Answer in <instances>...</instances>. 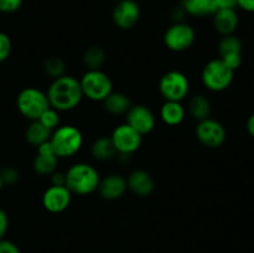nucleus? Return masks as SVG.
I'll return each mask as SVG.
<instances>
[{"label": "nucleus", "instance_id": "obj_1", "mask_svg": "<svg viewBox=\"0 0 254 253\" xmlns=\"http://www.w3.org/2000/svg\"><path fill=\"white\" fill-rule=\"evenodd\" d=\"M46 96L50 107L59 112H68L77 108L83 98L79 79L67 73L52 79Z\"/></svg>", "mask_w": 254, "mask_h": 253}, {"label": "nucleus", "instance_id": "obj_2", "mask_svg": "<svg viewBox=\"0 0 254 253\" xmlns=\"http://www.w3.org/2000/svg\"><path fill=\"white\" fill-rule=\"evenodd\" d=\"M66 175V188L76 195L84 196L96 192L101 175L93 165L88 163H74L69 166Z\"/></svg>", "mask_w": 254, "mask_h": 253}, {"label": "nucleus", "instance_id": "obj_3", "mask_svg": "<svg viewBox=\"0 0 254 253\" xmlns=\"http://www.w3.org/2000/svg\"><path fill=\"white\" fill-rule=\"evenodd\" d=\"M50 143L57 158H71L81 150L83 145V135L77 126L72 124H64L52 131Z\"/></svg>", "mask_w": 254, "mask_h": 253}, {"label": "nucleus", "instance_id": "obj_4", "mask_svg": "<svg viewBox=\"0 0 254 253\" xmlns=\"http://www.w3.org/2000/svg\"><path fill=\"white\" fill-rule=\"evenodd\" d=\"M79 84L83 97L93 102H103L113 92V82L103 69H87Z\"/></svg>", "mask_w": 254, "mask_h": 253}, {"label": "nucleus", "instance_id": "obj_5", "mask_svg": "<svg viewBox=\"0 0 254 253\" xmlns=\"http://www.w3.org/2000/svg\"><path fill=\"white\" fill-rule=\"evenodd\" d=\"M16 107L22 117L31 121H37L41 114L50 107L45 92L36 87H26L21 89L16 97Z\"/></svg>", "mask_w": 254, "mask_h": 253}, {"label": "nucleus", "instance_id": "obj_6", "mask_svg": "<svg viewBox=\"0 0 254 253\" xmlns=\"http://www.w3.org/2000/svg\"><path fill=\"white\" fill-rule=\"evenodd\" d=\"M235 71L230 68L221 59H213L203 66L201 81L211 92H222L231 86Z\"/></svg>", "mask_w": 254, "mask_h": 253}, {"label": "nucleus", "instance_id": "obj_7", "mask_svg": "<svg viewBox=\"0 0 254 253\" xmlns=\"http://www.w3.org/2000/svg\"><path fill=\"white\" fill-rule=\"evenodd\" d=\"M159 92L165 101L183 102L190 92V81L184 72L171 69L161 76Z\"/></svg>", "mask_w": 254, "mask_h": 253}, {"label": "nucleus", "instance_id": "obj_8", "mask_svg": "<svg viewBox=\"0 0 254 253\" xmlns=\"http://www.w3.org/2000/svg\"><path fill=\"white\" fill-rule=\"evenodd\" d=\"M196 40V32L190 24L184 21L174 22L164 34V45L173 52L188 51Z\"/></svg>", "mask_w": 254, "mask_h": 253}, {"label": "nucleus", "instance_id": "obj_9", "mask_svg": "<svg viewBox=\"0 0 254 253\" xmlns=\"http://www.w3.org/2000/svg\"><path fill=\"white\" fill-rule=\"evenodd\" d=\"M196 138L203 146L210 149L220 148L226 141V129L221 122L213 118H206L200 121L195 129Z\"/></svg>", "mask_w": 254, "mask_h": 253}, {"label": "nucleus", "instance_id": "obj_10", "mask_svg": "<svg viewBox=\"0 0 254 253\" xmlns=\"http://www.w3.org/2000/svg\"><path fill=\"white\" fill-rule=\"evenodd\" d=\"M111 139L113 141L117 154H126V155L131 156L140 148L143 135H140L127 123H123L113 129Z\"/></svg>", "mask_w": 254, "mask_h": 253}, {"label": "nucleus", "instance_id": "obj_11", "mask_svg": "<svg viewBox=\"0 0 254 253\" xmlns=\"http://www.w3.org/2000/svg\"><path fill=\"white\" fill-rule=\"evenodd\" d=\"M126 123L140 135H146L155 128V114L144 104H131L126 113Z\"/></svg>", "mask_w": 254, "mask_h": 253}, {"label": "nucleus", "instance_id": "obj_12", "mask_svg": "<svg viewBox=\"0 0 254 253\" xmlns=\"http://www.w3.org/2000/svg\"><path fill=\"white\" fill-rule=\"evenodd\" d=\"M140 14V6L135 0H121L114 6L112 20L119 29L129 30L138 24Z\"/></svg>", "mask_w": 254, "mask_h": 253}, {"label": "nucleus", "instance_id": "obj_13", "mask_svg": "<svg viewBox=\"0 0 254 253\" xmlns=\"http://www.w3.org/2000/svg\"><path fill=\"white\" fill-rule=\"evenodd\" d=\"M73 193L66 186L51 185L42 195V206L51 213H61L71 205Z\"/></svg>", "mask_w": 254, "mask_h": 253}, {"label": "nucleus", "instance_id": "obj_14", "mask_svg": "<svg viewBox=\"0 0 254 253\" xmlns=\"http://www.w3.org/2000/svg\"><path fill=\"white\" fill-rule=\"evenodd\" d=\"M128 190L127 186V179L121 174H108L104 178H101L97 191L103 200L116 201L124 196L126 191Z\"/></svg>", "mask_w": 254, "mask_h": 253}, {"label": "nucleus", "instance_id": "obj_15", "mask_svg": "<svg viewBox=\"0 0 254 253\" xmlns=\"http://www.w3.org/2000/svg\"><path fill=\"white\" fill-rule=\"evenodd\" d=\"M127 186L130 192L139 197H148L155 189V181L150 173L143 169H135L127 178Z\"/></svg>", "mask_w": 254, "mask_h": 253}, {"label": "nucleus", "instance_id": "obj_16", "mask_svg": "<svg viewBox=\"0 0 254 253\" xmlns=\"http://www.w3.org/2000/svg\"><path fill=\"white\" fill-rule=\"evenodd\" d=\"M213 17V27L222 36L232 35L238 27V15L235 9H217Z\"/></svg>", "mask_w": 254, "mask_h": 253}, {"label": "nucleus", "instance_id": "obj_17", "mask_svg": "<svg viewBox=\"0 0 254 253\" xmlns=\"http://www.w3.org/2000/svg\"><path fill=\"white\" fill-rule=\"evenodd\" d=\"M186 109L181 102L165 101L160 108V118L166 126H176L184 122Z\"/></svg>", "mask_w": 254, "mask_h": 253}, {"label": "nucleus", "instance_id": "obj_18", "mask_svg": "<svg viewBox=\"0 0 254 253\" xmlns=\"http://www.w3.org/2000/svg\"><path fill=\"white\" fill-rule=\"evenodd\" d=\"M103 108L111 116H126L131 107L129 97L123 92H112L103 102Z\"/></svg>", "mask_w": 254, "mask_h": 253}, {"label": "nucleus", "instance_id": "obj_19", "mask_svg": "<svg viewBox=\"0 0 254 253\" xmlns=\"http://www.w3.org/2000/svg\"><path fill=\"white\" fill-rule=\"evenodd\" d=\"M181 7L185 14L196 17L212 16L217 10L213 0H181Z\"/></svg>", "mask_w": 254, "mask_h": 253}, {"label": "nucleus", "instance_id": "obj_20", "mask_svg": "<svg viewBox=\"0 0 254 253\" xmlns=\"http://www.w3.org/2000/svg\"><path fill=\"white\" fill-rule=\"evenodd\" d=\"M189 114L197 122L210 118L211 116V102L205 94H193L188 102Z\"/></svg>", "mask_w": 254, "mask_h": 253}, {"label": "nucleus", "instance_id": "obj_21", "mask_svg": "<svg viewBox=\"0 0 254 253\" xmlns=\"http://www.w3.org/2000/svg\"><path fill=\"white\" fill-rule=\"evenodd\" d=\"M91 154L96 160L109 161L117 156V150L111 136H99L92 143Z\"/></svg>", "mask_w": 254, "mask_h": 253}, {"label": "nucleus", "instance_id": "obj_22", "mask_svg": "<svg viewBox=\"0 0 254 253\" xmlns=\"http://www.w3.org/2000/svg\"><path fill=\"white\" fill-rule=\"evenodd\" d=\"M52 131L47 129L40 121H31L25 130V139L32 146H39L51 138Z\"/></svg>", "mask_w": 254, "mask_h": 253}, {"label": "nucleus", "instance_id": "obj_23", "mask_svg": "<svg viewBox=\"0 0 254 253\" xmlns=\"http://www.w3.org/2000/svg\"><path fill=\"white\" fill-rule=\"evenodd\" d=\"M82 60L87 69H102V67L106 63L107 54L102 46L92 45L84 50Z\"/></svg>", "mask_w": 254, "mask_h": 253}, {"label": "nucleus", "instance_id": "obj_24", "mask_svg": "<svg viewBox=\"0 0 254 253\" xmlns=\"http://www.w3.org/2000/svg\"><path fill=\"white\" fill-rule=\"evenodd\" d=\"M57 164H59V158L56 155H42L36 153V156L32 161V168L39 175L47 176L57 170Z\"/></svg>", "mask_w": 254, "mask_h": 253}, {"label": "nucleus", "instance_id": "obj_25", "mask_svg": "<svg viewBox=\"0 0 254 253\" xmlns=\"http://www.w3.org/2000/svg\"><path fill=\"white\" fill-rule=\"evenodd\" d=\"M44 71L50 78H59L66 74V62L60 56H50L45 60Z\"/></svg>", "mask_w": 254, "mask_h": 253}, {"label": "nucleus", "instance_id": "obj_26", "mask_svg": "<svg viewBox=\"0 0 254 253\" xmlns=\"http://www.w3.org/2000/svg\"><path fill=\"white\" fill-rule=\"evenodd\" d=\"M220 56L230 54H242V41L235 34L226 35L218 42Z\"/></svg>", "mask_w": 254, "mask_h": 253}, {"label": "nucleus", "instance_id": "obj_27", "mask_svg": "<svg viewBox=\"0 0 254 253\" xmlns=\"http://www.w3.org/2000/svg\"><path fill=\"white\" fill-rule=\"evenodd\" d=\"M37 121L41 122V123L44 124L47 129H50L51 131H54L57 126H61V124H60L61 123L60 112L56 111L55 108H52V107H49V108H47L46 111L41 114V117H40Z\"/></svg>", "mask_w": 254, "mask_h": 253}, {"label": "nucleus", "instance_id": "obj_28", "mask_svg": "<svg viewBox=\"0 0 254 253\" xmlns=\"http://www.w3.org/2000/svg\"><path fill=\"white\" fill-rule=\"evenodd\" d=\"M0 175H1L4 185H9V186L15 185L20 179L19 170H17L16 168H14V166H6V168H4L1 171H0Z\"/></svg>", "mask_w": 254, "mask_h": 253}, {"label": "nucleus", "instance_id": "obj_29", "mask_svg": "<svg viewBox=\"0 0 254 253\" xmlns=\"http://www.w3.org/2000/svg\"><path fill=\"white\" fill-rule=\"evenodd\" d=\"M11 50L12 44L9 35L0 31V63L9 59L10 54H11Z\"/></svg>", "mask_w": 254, "mask_h": 253}, {"label": "nucleus", "instance_id": "obj_30", "mask_svg": "<svg viewBox=\"0 0 254 253\" xmlns=\"http://www.w3.org/2000/svg\"><path fill=\"white\" fill-rule=\"evenodd\" d=\"M22 0H0V12L12 14L21 7Z\"/></svg>", "mask_w": 254, "mask_h": 253}, {"label": "nucleus", "instance_id": "obj_31", "mask_svg": "<svg viewBox=\"0 0 254 253\" xmlns=\"http://www.w3.org/2000/svg\"><path fill=\"white\" fill-rule=\"evenodd\" d=\"M221 60L230 67L232 71H236L241 67L242 64V55L241 54H230V55H225V56H221Z\"/></svg>", "mask_w": 254, "mask_h": 253}, {"label": "nucleus", "instance_id": "obj_32", "mask_svg": "<svg viewBox=\"0 0 254 253\" xmlns=\"http://www.w3.org/2000/svg\"><path fill=\"white\" fill-rule=\"evenodd\" d=\"M0 253H21L16 243L9 240H0Z\"/></svg>", "mask_w": 254, "mask_h": 253}, {"label": "nucleus", "instance_id": "obj_33", "mask_svg": "<svg viewBox=\"0 0 254 253\" xmlns=\"http://www.w3.org/2000/svg\"><path fill=\"white\" fill-rule=\"evenodd\" d=\"M9 228V217L2 208H0V240L5 238Z\"/></svg>", "mask_w": 254, "mask_h": 253}, {"label": "nucleus", "instance_id": "obj_34", "mask_svg": "<svg viewBox=\"0 0 254 253\" xmlns=\"http://www.w3.org/2000/svg\"><path fill=\"white\" fill-rule=\"evenodd\" d=\"M50 176H51V185L66 186V175H64V173L56 170Z\"/></svg>", "mask_w": 254, "mask_h": 253}, {"label": "nucleus", "instance_id": "obj_35", "mask_svg": "<svg viewBox=\"0 0 254 253\" xmlns=\"http://www.w3.org/2000/svg\"><path fill=\"white\" fill-rule=\"evenodd\" d=\"M36 149H37V154H42V155H56L51 143H50V140L46 141V143L41 144V145H39Z\"/></svg>", "mask_w": 254, "mask_h": 253}, {"label": "nucleus", "instance_id": "obj_36", "mask_svg": "<svg viewBox=\"0 0 254 253\" xmlns=\"http://www.w3.org/2000/svg\"><path fill=\"white\" fill-rule=\"evenodd\" d=\"M217 6V9H226V7H230V9H235L237 6V0H213Z\"/></svg>", "mask_w": 254, "mask_h": 253}, {"label": "nucleus", "instance_id": "obj_37", "mask_svg": "<svg viewBox=\"0 0 254 253\" xmlns=\"http://www.w3.org/2000/svg\"><path fill=\"white\" fill-rule=\"evenodd\" d=\"M237 6L248 12H254V0H237Z\"/></svg>", "mask_w": 254, "mask_h": 253}, {"label": "nucleus", "instance_id": "obj_38", "mask_svg": "<svg viewBox=\"0 0 254 253\" xmlns=\"http://www.w3.org/2000/svg\"><path fill=\"white\" fill-rule=\"evenodd\" d=\"M247 130H248V133H250V135L253 136V138H254V113L250 117V118H248Z\"/></svg>", "mask_w": 254, "mask_h": 253}, {"label": "nucleus", "instance_id": "obj_39", "mask_svg": "<svg viewBox=\"0 0 254 253\" xmlns=\"http://www.w3.org/2000/svg\"><path fill=\"white\" fill-rule=\"evenodd\" d=\"M2 186H4V183H2V179H1V175H0V191H1Z\"/></svg>", "mask_w": 254, "mask_h": 253}, {"label": "nucleus", "instance_id": "obj_40", "mask_svg": "<svg viewBox=\"0 0 254 253\" xmlns=\"http://www.w3.org/2000/svg\"><path fill=\"white\" fill-rule=\"evenodd\" d=\"M116 1H121V0H116Z\"/></svg>", "mask_w": 254, "mask_h": 253}]
</instances>
